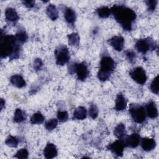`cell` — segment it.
Masks as SVG:
<instances>
[{"label": "cell", "instance_id": "obj_3", "mask_svg": "<svg viewBox=\"0 0 159 159\" xmlns=\"http://www.w3.org/2000/svg\"><path fill=\"white\" fill-rule=\"evenodd\" d=\"M134 120L137 123H142L145 119V111L143 106L137 104H132L129 109Z\"/></svg>", "mask_w": 159, "mask_h": 159}, {"label": "cell", "instance_id": "obj_37", "mask_svg": "<svg viewBox=\"0 0 159 159\" xmlns=\"http://www.w3.org/2000/svg\"><path fill=\"white\" fill-rule=\"evenodd\" d=\"M23 4L27 7L31 8L32 7H34L35 2L34 1H22Z\"/></svg>", "mask_w": 159, "mask_h": 159}, {"label": "cell", "instance_id": "obj_19", "mask_svg": "<svg viewBox=\"0 0 159 159\" xmlns=\"http://www.w3.org/2000/svg\"><path fill=\"white\" fill-rule=\"evenodd\" d=\"M76 13L71 8L67 7L65 11V18L69 24H73L76 20Z\"/></svg>", "mask_w": 159, "mask_h": 159}, {"label": "cell", "instance_id": "obj_5", "mask_svg": "<svg viewBox=\"0 0 159 159\" xmlns=\"http://www.w3.org/2000/svg\"><path fill=\"white\" fill-rule=\"evenodd\" d=\"M56 62L58 65H63L66 63L70 58L68 48L66 47H61L55 52Z\"/></svg>", "mask_w": 159, "mask_h": 159}, {"label": "cell", "instance_id": "obj_33", "mask_svg": "<svg viewBox=\"0 0 159 159\" xmlns=\"http://www.w3.org/2000/svg\"><path fill=\"white\" fill-rule=\"evenodd\" d=\"M68 114L66 111H59L57 113V118L61 122H64L67 120Z\"/></svg>", "mask_w": 159, "mask_h": 159}, {"label": "cell", "instance_id": "obj_13", "mask_svg": "<svg viewBox=\"0 0 159 159\" xmlns=\"http://www.w3.org/2000/svg\"><path fill=\"white\" fill-rule=\"evenodd\" d=\"M146 113L147 116L152 119L156 118L158 116L157 107L154 102L150 101L147 104Z\"/></svg>", "mask_w": 159, "mask_h": 159}, {"label": "cell", "instance_id": "obj_38", "mask_svg": "<svg viewBox=\"0 0 159 159\" xmlns=\"http://www.w3.org/2000/svg\"><path fill=\"white\" fill-rule=\"evenodd\" d=\"M3 105H4V101H3V99H1V109H2Z\"/></svg>", "mask_w": 159, "mask_h": 159}, {"label": "cell", "instance_id": "obj_36", "mask_svg": "<svg viewBox=\"0 0 159 159\" xmlns=\"http://www.w3.org/2000/svg\"><path fill=\"white\" fill-rule=\"evenodd\" d=\"M127 57L130 62H132L135 59V54L133 52H128L127 53Z\"/></svg>", "mask_w": 159, "mask_h": 159}, {"label": "cell", "instance_id": "obj_6", "mask_svg": "<svg viewBox=\"0 0 159 159\" xmlns=\"http://www.w3.org/2000/svg\"><path fill=\"white\" fill-rule=\"evenodd\" d=\"M130 75L131 78L139 84H143L147 81L145 71L142 67L135 68L130 71Z\"/></svg>", "mask_w": 159, "mask_h": 159}, {"label": "cell", "instance_id": "obj_27", "mask_svg": "<svg viewBox=\"0 0 159 159\" xmlns=\"http://www.w3.org/2000/svg\"><path fill=\"white\" fill-rule=\"evenodd\" d=\"M57 124L58 120L55 119H52L45 123V127L48 130H52L57 126Z\"/></svg>", "mask_w": 159, "mask_h": 159}, {"label": "cell", "instance_id": "obj_11", "mask_svg": "<svg viewBox=\"0 0 159 159\" xmlns=\"http://www.w3.org/2000/svg\"><path fill=\"white\" fill-rule=\"evenodd\" d=\"M140 135L138 134H132L125 139L124 143L125 145L129 147L135 148L140 143Z\"/></svg>", "mask_w": 159, "mask_h": 159}, {"label": "cell", "instance_id": "obj_15", "mask_svg": "<svg viewBox=\"0 0 159 159\" xmlns=\"http://www.w3.org/2000/svg\"><path fill=\"white\" fill-rule=\"evenodd\" d=\"M127 101L122 94H118L116 99L115 109L117 111H122L125 109Z\"/></svg>", "mask_w": 159, "mask_h": 159}, {"label": "cell", "instance_id": "obj_10", "mask_svg": "<svg viewBox=\"0 0 159 159\" xmlns=\"http://www.w3.org/2000/svg\"><path fill=\"white\" fill-rule=\"evenodd\" d=\"M108 43L116 50L121 51L124 47V40L121 36H114L108 40Z\"/></svg>", "mask_w": 159, "mask_h": 159}, {"label": "cell", "instance_id": "obj_24", "mask_svg": "<svg viewBox=\"0 0 159 159\" xmlns=\"http://www.w3.org/2000/svg\"><path fill=\"white\" fill-rule=\"evenodd\" d=\"M80 43V36L77 33H72L68 35V43L71 46L78 45Z\"/></svg>", "mask_w": 159, "mask_h": 159}, {"label": "cell", "instance_id": "obj_1", "mask_svg": "<svg viewBox=\"0 0 159 159\" xmlns=\"http://www.w3.org/2000/svg\"><path fill=\"white\" fill-rule=\"evenodd\" d=\"M115 19L126 30H130L132 23L136 18L135 12L125 6H114L111 9Z\"/></svg>", "mask_w": 159, "mask_h": 159}, {"label": "cell", "instance_id": "obj_22", "mask_svg": "<svg viewBox=\"0 0 159 159\" xmlns=\"http://www.w3.org/2000/svg\"><path fill=\"white\" fill-rule=\"evenodd\" d=\"M97 14L101 18H106L109 16L111 9L107 6H102L97 9Z\"/></svg>", "mask_w": 159, "mask_h": 159}, {"label": "cell", "instance_id": "obj_20", "mask_svg": "<svg viewBox=\"0 0 159 159\" xmlns=\"http://www.w3.org/2000/svg\"><path fill=\"white\" fill-rule=\"evenodd\" d=\"M74 117L78 120H83L86 117V109L85 107L80 106L75 109L73 113Z\"/></svg>", "mask_w": 159, "mask_h": 159}, {"label": "cell", "instance_id": "obj_30", "mask_svg": "<svg viewBox=\"0 0 159 159\" xmlns=\"http://www.w3.org/2000/svg\"><path fill=\"white\" fill-rule=\"evenodd\" d=\"M16 38L19 42H20L21 43H24V42H26V40H27L28 37H27V35L25 33V32L20 31L16 34Z\"/></svg>", "mask_w": 159, "mask_h": 159}, {"label": "cell", "instance_id": "obj_31", "mask_svg": "<svg viewBox=\"0 0 159 159\" xmlns=\"http://www.w3.org/2000/svg\"><path fill=\"white\" fill-rule=\"evenodd\" d=\"M28 155H29V153L27 149L22 148V149H20L19 151H17L15 157H17V158L25 159L28 157Z\"/></svg>", "mask_w": 159, "mask_h": 159}, {"label": "cell", "instance_id": "obj_14", "mask_svg": "<svg viewBox=\"0 0 159 159\" xmlns=\"http://www.w3.org/2000/svg\"><path fill=\"white\" fill-rule=\"evenodd\" d=\"M141 145L142 148L147 152L153 150L156 145L155 141L153 139H150V138H143L141 142Z\"/></svg>", "mask_w": 159, "mask_h": 159}, {"label": "cell", "instance_id": "obj_23", "mask_svg": "<svg viewBox=\"0 0 159 159\" xmlns=\"http://www.w3.org/2000/svg\"><path fill=\"white\" fill-rule=\"evenodd\" d=\"M44 120V117L40 112H36L30 118V122L33 124H42Z\"/></svg>", "mask_w": 159, "mask_h": 159}, {"label": "cell", "instance_id": "obj_8", "mask_svg": "<svg viewBox=\"0 0 159 159\" xmlns=\"http://www.w3.org/2000/svg\"><path fill=\"white\" fill-rule=\"evenodd\" d=\"M75 71L76 73L78 78L80 80H84L88 75V70L84 63L76 64L74 67Z\"/></svg>", "mask_w": 159, "mask_h": 159}, {"label": "cell", "instance_id": "obj_25", "mask_svg": "<svg viewBox=\"0 0 159 159\" xmlns=\"http://www.w3.org/2000/svg\"><path fill=\"white\" fill-rule=\"evenodd\" d=\"M25 119V116L24 112L20 109H17L14 113V120L16 122L19 123L23 122Z\"/></svg>", "mask_w": 159, "mask_h": 159}, {"label": "cell", "instance_id": "obj_32", "mask_svg": "<svg viewBox=\"0 0 159 159\" xmlns=\"http://www.w3.org/2000/svg\"><path fill=\"white\" fill-rule=\"evenodd\" d=\"M98 114V109L97 106L94 104H93L90 106L89 109V115L92 119H95Z\"/></svg>", "mask_w": 159, "mask_h": 159}, {"label": "cell", "instance_id": "obj_29", "mask_svg": "<svg viewBox=\"0 0 159 159\" xmlns=\"http://www.w3.org/2000/svg\"><path fill=\"white\" fill-rule=\"evenodd\" d=\"M111 76V73L109 72H106L104 71H102L101 70H99L98 73V78L99 80L102 81H104L109 78Z\"/></svg>", "mask_w": 159, "mask_h": 159}, {"label": "cell", "instance_id": "obj_9", "mask_svg": "<svg viewBox=\"0 0 159 159\" xmlns=\"http://www.w3.org/2000/svg\"><path fill=\"white\" fill-rule=\"evenodd\" d=\"M124 143L122 140H116L114 142L112 143L108 146L109 149L116 155L117 156H122L124 148Z\"/></svg>", "mask_w": 159, "mask_h": 159}, {"label": "cell", "instance_id": "obj_34", "mask_svg": "<svg viewBox=\"0 0 159 159\" xmlns=\"http://www.w3.org/2000/svg\"><path fill=\"white\" fill-rule=\"evenodd\" d=\"M146 3H147V5L148 6V10H150L151 11H153L155 9V7H156L157 4V1H156V0L147 1H146Z\"/></svg>", "mask_w": 159, "mask_h": 159}, {"label": "cell", "instance_id": "obj_28", "mask_svg": "<svg viewBox=\"0 0 159 159\" xmlns=\"http://www.w3.org/2000/svg\"><path fill=\"white\" fill-rule=\"evenodd\" d=\"M158 75H157L152 81L151 84H150V89L151 91L156 94H158Z\"/></svg>", "mask_w": 159, "mask_h": 159}, {"label": "cell", "instance_id": "obj_17", "mask_svg": "<svg viewBox=\"0 0 159 159\" xmlns=\"http://www.w3.org/2000/svg\"><path fill=\"white\" fill-rule=\"evenodd\" d=\"M5 16L7 20L11 22H14L19 19V16L16 9L12 7H8L5 11Z\"/></svg>", "mask_w": 159, "mask_h": 159}, {"label": "cell", "instance_id": "obj_35", "mask_svg": "<svg viewBox=\"0 0 159 159\" xmlns=\"http://www.w3.org/2000/svg\"><path fill=\"white\" fill-rule=\"evenodd\" d=\"M43 66V63L41 59L37 58L34 61V68L36 70H39L41 69L42 66Z\"/></svg>", "mask_w": 159, "mask_h": 159}, {"label": "cell", "instance_id": "obj_21", "mask_svg": "<svg viewBox=\"0 0 159 159\" xmlns=\"http://www.w3.org/2000/svg\"><path fill=\"white\" fill-rule=\"evenodd\" d=\"M114 135L119 139L122 138L125 134V125L120 123L114 129Z\"/></svg>", "mask_w": 159, "mask_h": 159}, {"label": "cell", "instance_id": "obj_26", "mask_svg": "<svg viewBox=\"0 0 159 159\" xmlns=\"http://www.w3.org/2000/svg\"><path fill=\"white\" fill-rule=\"evenodd\" d=\"M6 144L11 147H16L18 145V140L12 135H9L6 140Z\"/></svg>", "mask_w": 159, "mask_h": 159}, {"label": "cell", "instance_id": "obj_18", "mask_svg": "<svg viewBox=\"0 0 159 159\" xmlns=\"http://www.w3.org/2000/svg\"><path fill=\"white\" fill-rule=\"evenodd\" d=\"M47 14L48 17L53 20H56L58 17V12L56 7L53 4H49L47 7Z\"/></svg>", "mask_w": 159, "mask_h": 159}, {"label": "cell", "instance_id": "obj_2", "mask_svg": "<svg viewBox=\"0 0 159 159\" xmlns=\"http://www.w3.org/2000/svg\"><path fill=\"white\" fill-rule=\"evenodd\" d=\"M16 38L12 35L2 36L1 39V55L4 58L11 56V58H16L19 54V47L16 44Z\"/></svg>", "mask_w": 159, "mask_h": 159}, {"label": "cell", "instance_id": "obj_12", "mask_svg": "<svg viewBox=\"0 0 159 159\" xmlns=\"http://www.w3.org/2000/svg\"><path fill=\"white\" fill-rule=\"evenodd\" d=\"M43 155L47 158H53L57 155V150L55 145L52 143H48L43 150Z\"/></svg>", "mask_w": 159, "mask_h": 159}, {"label": "cell", "instance_id": "obj_7", "mask_svg": "<svg viewBox=\"0 0 159 159\" xmlns=\"http://www.w3.org/2000/svg\"><path fill=\"white\" fill-rule=\"evenodd\" d=\"M115 65L116 63L114 60L110 57L106 56L101 59L100 62V70L111 73L115 68Z\"/></svg>", "mask_w": 159, "mask_h": 159}, {"label": "cell", "instance_id": "obj_16", "mask_svg": "<svg viewBox=\"0 0 159 159\" xmlns=\"http://www.w3.org/2000/svg\"><path fill=\"white\" fill-rule=\"evenodd\" d=\"M11 83L17 88H22L25 86V81L22 76L19 75H14L11 78Z\"/></svg>", "mask_w": 159, "mask_h": 159}, {"label": "cell", "instance_id": "obj_4", "mask_svg": "<svg viewBox=\"0 0 159 159\" xmlns=\"http://www.w3.org/2000/svg\"><path fill=\"white\" fill-rule=\"evenodd\" d=\"M135 47L139 52L145 53L149 50H154L156 47V44L155 42L150 39H140L137 42Z\"/></svg>", "mask_w": 159, "mask_h": 159}]
</instances>
